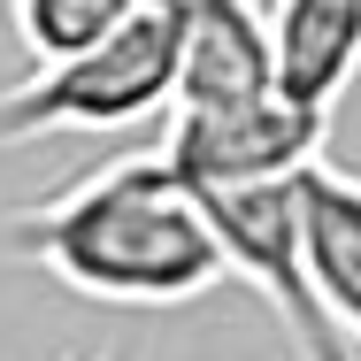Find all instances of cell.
Segmentation results:
<instances>
[{"label":"cell","instance_id":"3","mask_svg":"<svg viewBox=\"0 0 361 361\" xmlns=\"http://www.w3.org/2000/svg\"><path fill=\"white\" fill-rule=\"evenodd\" d=\"M323 116H300L285 92L246 100V108H200V116H169L161 161L200 192H262V185H300L323 161Z\"/></svg>","mask_w":361,"mask_h":361},{"label":"cell","instance_id":"7","mask_svg":"<svg viewBox=\"0 0 361 361\" xmlns=\"http://www.w3.org/2000/svg\"><path fill=\"white\" fill-rule=\"evenodd\" d=\"M139 8L146 0H8V23H16L23 54H31L39 70H54V62L92 54L100 39H116Z\"/></svg>","mask_w":361,"mask_h":361},{"label":"cell","instance_id":"4","mask_svg":"<svg viewBox=\"0 0 361 361\" xmlns=\"http://www.w3.org/2000/svg\"><path fill=\"white\" fill-rule=\"evenodd\" d=\"M269 92H277V62H269V31H262L254 0H192L169 108L200 116V108H246Z\"/></svg>","mask_w":361,"mask_h":361},{"label":"cell","instance_id":"2","mask_svg":"<svg viewBox=\"0 0 361 361\" xmlns=\"http://www.w3.org/2000/svg\"><path fill=\"white\" fill-rule=\"evenodd\" d=\"M185 16L192 0H146L139 16L100 39L92 54L31 70L0 92V146L47 139V131H123L177 100V62H185Z\"/></svg>","mask_w":361,"mask_h":361},{"label":"cell","instance_id":"5","mask_svg":"<svg viewBox=\"0 0 361 361\" xmlns=\"http://www.w3.org/2000/svg\"><path fill=\"white\" fill-rule=\"evenodd\" d=\"M262 31H269L277 92L300 116H323L331 123L338 92L361 70V0H269Z\"/></svg>","mask_w":361,"mask_h":361},{"label":"cell","instance_id":"8","mask_svg":"<svg viewBox=\"0 0 361 361\" xmlns=\"http://www.w3.org/2000/svg\"><path fill=\"white\" fill-rule=\"evenodd\" d=\"M92 361H116V354H92Z\"/></svg>","mask_w":361,"mask_h":361},{"label":"cell","instance_id":"6","mask_svg":"<svg viewBox=\"0 0 361 361\" xmlns=\"http://www.w3.org/2000/svg\"><path fill=\"white\" fill-rule=\"evenodd\" d=\"M300 231H307V277L338 338L361 354V177L315 161L300 177Z\"/></svg>","mask_w":361,"mask_h":361},{"label":"cell","instance_id":"1","mask_svg":"<svg viewBox=\"0 0 361 361\" xmlns=\"http://www.w3.org/2000/svg\"><path fill=\"white\" fill-rule=\"evenodd\" d=\"M16 246L70 292L108 307H177L231 277L208 200L161 154L92 169L85 185L16 223Z\"/></svg>","mask_w":361,"mask_h":361}]
</instances>
